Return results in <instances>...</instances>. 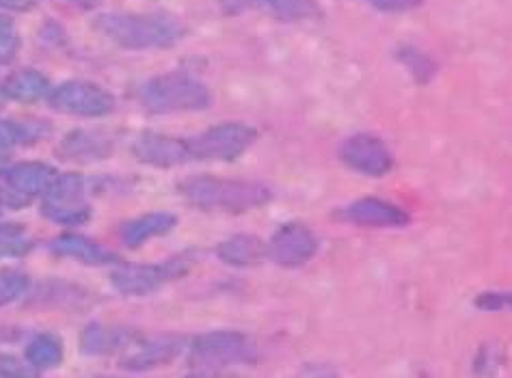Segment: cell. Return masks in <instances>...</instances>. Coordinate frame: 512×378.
<instances>
[{
	"instance_id": "1",
	"label": "cell",
	"mask_w": 512,
	"mask_h": 378,
	"mask_svg": "<svg viewBox=\"0 0 512 378\" xmlns=\"http://www.w3.org/2000/svg\"><path fill=\"white\" fill-rule=\"evenodd\" d=\"M178 193L186 204L204 212L247 214L273 201V191L262 182L219 178V175H188L178 184Z\"/></svg>"
},
{
	"instance_id": "2",
	"label": "cell",
	"mask_w": 512,
	"mask_h": 378,
	"mask_svg": "<svg viewBox=\"0 0 512 378\" xmlns=\"http://www.w3.org/2000/svg\"><path fill=\"white\" fill-rule=\"evenodd\" d=\"M96 26L130 50L171 48L186 37V26L171 13H111L102 16Z\"/></svg>"
},
{
	"instance_id": "3",
	"label": "cell",
	"mask_w": 512,
	"mask_h": 378,
	"mask_svg": "<svg viewBox=\"0 0 512 378\" xmlns=\"http://www.w3.org/2000/svg\"><path fill=\"white\" fill-rule=\"evenodd\" d=\"M188 368L195 374H212L236 366H255L260 361V348L251 335L219 329L195 335L186 346Z\"/></svg>"
},
{
	"instance_id": "4",
	"label": "cell",
	"mask_w": 512,
	"mask_h": 378,
	"mask_svg": "<svg viewBox=\"0 0 512 378\" xmlns=\"http://www.w3.org/2000/svg\"><path fill=\"white\" fill-rule=\"evenodd\" d=\"M141 106L154 115L201 113L214 102L210 87L193 74L169 72L160 74L141 87Z\"/></svg>"
},
{
	"instance_id": "5",
	"label": "cell",
	"mask_w": 512,
	"mask_h": 378,
	"mask_svg": "<svg viewBox=\"0 0 512 378\" xmlns=\"http://www.w3.org/2000/svg\"><path fill=\"white\" fill-rule=\"evenodd\" d=\"M199 262V251L188 249L182 251L173 258L165 260L163 264H130L121 266L115 270L111 281L115 290L128 296H147L160 288H165L167 283H173L178 279H184L191 273L193 266Z\"/></svg>"
},
{
	"instance_id": "6",
	"label": "cell",
	"mask_w": 512,
	"mask_h": 378,
	"mask_svg": "<svg viewBox=\"0 0 512 378\" xmlns=\"http://www.w3.org/2000/svg\"><path fill=\"white\" fill-rule=\"evenodd\" d=\"M260 139L258 128L245 121H223L188 141L191 162H234Z\"/></svg>"
},
{
	"instance_id": "7",
	"label": "cell",
	"mask_w": 512,
	"mask_h": 378,
	"mask_svg": "<svg viewBox=\"0 0 512 378\" xmlns=\"http://www.w3.org/2000/svg\"><path fill=\"white\" fill-rule=\"evenodd\" d=\"M338 156L344 167L368 178H385L396 167V156L389 150V145L372 132H357L346 137L340 147Z\"/></svg>"
},
{
	"instance_id": "8",
	"label": "cell",
	"mask_w": 512,
	"mask_h": 378,
	"mask_svg": "<svg viewBox=\"0 0 512 378\" xmlns=\"http://www.w3.org/2000/svg\"><path fill=\"white\" fill-rule=\"evenodd\" d=\"M320 249V240L309 225L301 221H290L279 225L271 240L266 242L268 260L275 262L281 268H301Z\"/></svg>"
},
{
	"instance_id": "9",
	"label": "cell",
	"mask_w": 512,
	"mask_h": 378,
	"mask_svg": "<svg viewBox=\"0 0 512 378\" xmlns=\"http://www.w3.org/2000/svg\"><path fill=\"white\" fill-rule=\"evenodd\" d=\"M335 219L368 229H402L411 225V214L381 197H361L335 212Z\"/></svg>"
},
{
	"instance_id": "10",
	"label": "cell",
	"mask_w": 512,
	"mask_h": 378,
	"mask_svg": "<svg viewBox=\"0 0 512 378\" xmlns=\"http://www.w3.org/2000/svg\"><path fill=\"white\" fill-rule=\"evenodd\" d=\"M225 16L264 13L279 22H305L325 16L318 0H219Z\"/></svg>"
},
{
	"instance_id": "11",
	"label": "cell",
	"mask_w": 512,
	"mask_h": 378,
	"mask_svg": "<svg viewBox=\"0 0 512 378\" xmlns=\"http://www.w3.org/2000/svg\"><path fill=\"white\" fill-rule=\"evenodd\" d=\"M132 154L137 156L143 165L154 169H173L191 162V152H188V141L182 137H169L160 132H143L134 141Z\"/></svg>"
},
{
	"instance_id": "12",
	"label": "cell",
	"mask_w": 512,
	"mask_h": 378,
	"mask_svg": "<svg viewBox=\"0 0 512 378\" xmlns=\"http://www.w3.org/2000/svg\"><path fill=\"white\" fill-rule=\"evenodd\" d=\"M52 106L61 113L100 117L113 111V96L96 85L89 83H67L52 93Z\"/></svg>"
},
{
	"instance_id": "13",
	"label": "cell",
	"mask_w": 512,
	"mask_h": 378,
	"mask_svg": "<svg viewBox=\"0 0 512 378\" xmlns=\"http://www.w3.org/2000/svg\"><path fill=\"white\" fill-rule=\"evenodd\" d=\"M188 346V340L178 333L154 335L150 340H141L134 344V353H130L121 366L130 370H150L156 366H169L173 359H178Z\"/></svg>"
},
{
	"instance_id": "14",
	"label": "cell",
	"mask_w": 512,
	"mask_h": 378,
	"mask_svg": "<svg viewBox=\"0 0 512 378\" xmlns=\"http://www.w3.org/2000/svg\"><path fill=\"white\" fill-rule=\"evenodd\" d=\"M141 333L126 327H104V324H91L80 337V348L85 355H113L121 350L134 348L141 340Z\"/></svg>"
},
{
	"instance_id": "15",
	"label": "cell",
	"mask_w": 512,
	"mask_h": 378,
	"mask_svg": "<svg viewBox=\"0 0 512 378\" xmlns=\"http://www.w3.org/2000/svg\"><path fill=\"white\" fill-rule=\"evenodd\" d=\"M113 139L98 130L70 132L59 145V156L74 162L104 160L113 154Z\"/></svg>"
},
{
	"instance_id": "16",
	"label": "cell",
	"mask_w": 512,
	"mask_h": 378,
	"mask_svg": "<svg viewBox=\"0 0 512 378\" xmlns=\"http://www.w3.org/2000/svg\"><path fill=\"white\" fill-rule=\"evenodd\" d=\"M217 258L232 268H255L268 260L266 242L255 234H236L217 247Z\"/></svg>"
},
{
	"instance_id": "17",
	"label": "cell",
	"mask_w": 512,
	"mask_h": 378,
	"mask_svg": "<svg viewBox=\"0 0 512 378\" xmlns=\"http://www.w3.org/2000/svg\"><path fill=\"white\" fill-rule=\"evenodd\" d=\"M180 219L171 212H150L143 214L139 219H134L124 225L121 229V238H124V245L130 249H139L145 242L152 238H160L171 234L175 227H178Z\"/></svg>"
},
{
	"instance_id": "18",
	"label": "cell",
	"mask_w": 512,
	"mask_h": 378,
	"mask_svg": "<svg viewBox=\"0 0 512 378\" xmlns=\"http://www.w3.org/2000/svg\"><path fill=\"white\" fill-rule=\"evenodd\" d=\"M50 249L52 253L61 255V258H70L89 266H104V264L117 262V255L100 247L98 242H93L85 236H76V234L59 236L55 242H52Z\"/></svg>"
},
{
	"instance_id": "19",
	"label": "cell",
	"mask_w": 512,
	"mask_h": 378,
	"mask_svg": "<svg viewBox=\"0 0 512 378\" xmlns=\"http://www.w3.org/2000/svg\"><path fill=\"white\" fill-rule=\"evenodd\" d=\"M396 61L409 72V76L417 85H430L433 78L439 74L437 61L430 57L428 52L415 48V46H400L396 48Z\"/></svg>"
},
{
	"instance_id": "20",
	"label": "cell",
	"mask_w": 512,
	"mask_h": 378,
	"mask_svg": "<svg viewBox=\"0 0 512 378\" xmlns=\"http://www.w3.org/2000/svg\"><path fill=\"white\" fill-rule=\"evenodd\" d=\"M26 357H29V361L37 368L59 366L63 359V342L52 333L37 335L31 342L29 350H26Z\"/></svg>"
},
{
	"instance_id": "21",
	"label": "cell",
	"mask_w": 512,
	"mask_h": 378,
	"mask_svg": "<svg viewBox=\"0 0 512 378\" xmlns=\"http://www.w3.org/2000/svg\"><path fill=\"white\" fill-rule=\"evenodd\" d=\"M476 309L480 312H504V309H510L512 305V294L510 292H502V290H489V292H480L474 301Z\"/></svg>"
},
{
	"instance_id": "22",
	"label": "cell",
	"mask_w": 512,
	"mask_h": 378,
	"mask_svg": "<svg viewBox=\"0 0 512 378\" xmlns=\"http://www.w3.org/2000/svg\"><path fill=\"white\" fill-rule=\"evenodd\" d=\"M359 3L383 13H407L413 9H420L424 5V0H359Z\"/></svg>"
},
{
	"instance_id": "23",
	"label": "cell",
	"mask_w": 512,
	"mask_h": 378,
	"mask_svg": "<svg viewBox=\"0 0 512 378\" xmlns=\"http://www.w3.org/2000/svg\"><path fill=\"white\" fill-rule=\"evenodd\" d=\"M493 361H495V357H493V346L484 344V346L480 348L478 359H476V368H478V372H489V368H491V363H493Z\"/></svg>"
}]
</instances>
